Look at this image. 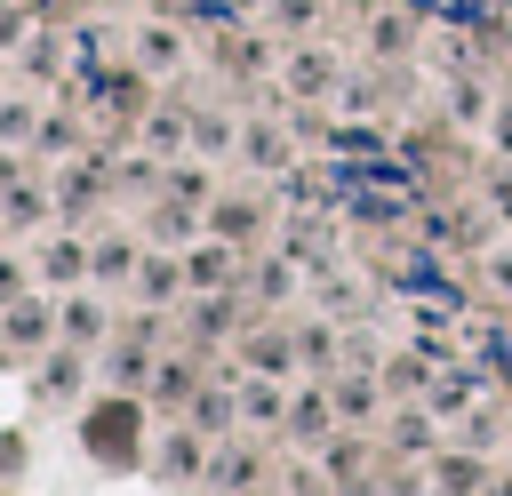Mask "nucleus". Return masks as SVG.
<instances>
[{
  "instance_id": "obj_1",
  "label": "nucleus",
  "mask_w": 512,
  "mask_h": 496,
  "mask_svg": "<svg viewBox=\"0 0 512 496\" xmlns=\"http://www.w3.org/2000/svg\"><path fill=\"white\" fill-rule=\"evenodd\" d=\"M88 432H96V448H104V456H120V448L136 440V416H128V408H104V416H96Z\"/></svg>"
}]
</instances>
